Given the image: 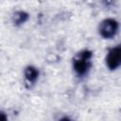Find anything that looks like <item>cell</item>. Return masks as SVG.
<instances>
[{
    "mask_svg": "<svg viewBox=\"0 0 121 121\" xmlns=\"http://www.w3.org/2000/svg\"><path fill=\"white\" fill-rule=\"evenodd\" d=\"M93 53L90 50H82L78 52L73 59V67L78 77H83L88 74L92 65Z\"/></svg>",
    "mask_w": 121,
    "mask_h": 121,
    "instance_id": "1",
    "label": "cell"
},
{
    "mask_svg": "<svg viewBox=\"0 0 121 121\" xmlns=\"http://www.w3.org/2000/svg\"><path fill=\"white\" fill-rule=\"evenodd\" d=\"M118 30V23L114 19L108 18L103 20L98 27L99 34L104 39H112L115 36Z\"/></svg>",
    "mask_w": 121,
    "mask_h": 121,
    "instance_id": "2",
    "label": "cell"
},
{
    "mask_svg": "<svg viewBox=\"0 0 121 121\" xmlns=\"http://www.w3.org/2000/svg\"><path fill=\"white\" fill-rule=\"evenodd\" d=\"M106 63L110 70H115L121 66V44L109 50L106 57Z\"/></svg>",
    "mask_w": 121,
    "mask_h": 121,
    "instance_id": "3",
    "label": "cell"
},
{
    "mask_svg": "<svg viewBox=\"0 0 121 121\" xmlns=\"http://www.w3.org/2000/svg\"><path fill=\"white\" fill-rule=\"evenodd\" d=\"M24 74H25L26 79L29 83H32V84L35 83V81L37 80V78L39 77V71L34 66H27V67H26V69L24 71Z\"/></svg>",
    "mask_w": 121,
    "mask_h": 121,
    "instance_id": "4",
    "label": "cell"
},
{
    "mask_svg": "<svg viewBox=\"0 0 121 121\" xmlns=\"http://www.w3.org/2000/svg\"><path fill=\"white\" fill-rule=\"evenodd\" d=\"M28 19V14L25 11H17L13 14L12 16V22L15 26H20L22 24H24L25 22H26Z\"/></svg>",
    "mask_w": 121,
    "mask_h": 121,
    "instance_id": "5",
    "label": "cell"
},
{
    "mask_svg": "<svg viewBox=\"0 0 121 121\" xmlns=\"http://www.w3.org/2000/svg\"><path fill=\"white\" fill-rule=\"evenodd\" d=\"M103 2H104V5H105V6L110 7V6H112V5L113 4L114 0H103Z\"/></svg>",
    "mask_w": 121,
    "mask_h": 121,
    "instance_id": "6",
    "label": "cell"
}]
</instances>
